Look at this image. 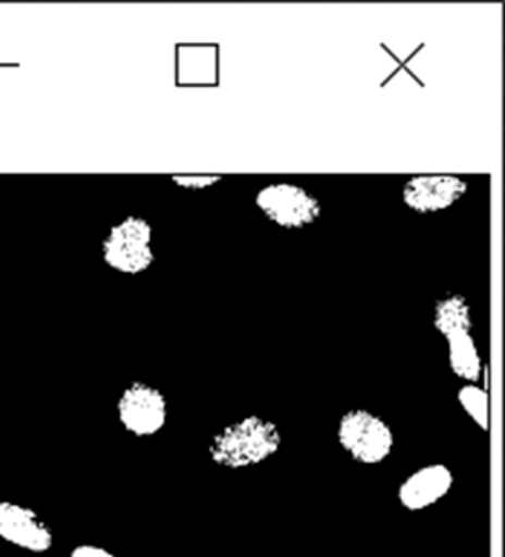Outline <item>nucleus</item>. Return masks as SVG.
Returning a JSON list of instances; mask_svg holds the SVG:
<instances>
[{
	"mask_svg": "<svg viewBox=\"0 0 505 557\" xmlns=\"http://www.w3.org/2000/svg\"><path fill=\"white\" fill-rule=\"evenodd\" d=\"M102 260L119 273H145L156 260L152 226L147 219L128 215L113 224L102 242Z\"/></svg>",
	"mask_w": 505,
	"mask_h": 557,
	"instance_id": "2",
	"label": "nucleus"
},
{
	"mask_svg": "<svg viewBox=\"0 0 505 557\" xmlns=\"http://www.w3.org/2000/svg\"><path fill=\"white\" fill-rule=\"evenodd\" d=\"M452 485L454 474L446 465H426L404 480L398 490V500L409 511H420L443 500Z\"/></svg>",
	"mask_w": 505,
	"mask_h": 557,
	"instance_id": "8",
	"label": "nucleus"
},
{
	"mask_svg": "<svg viewBox=\"0 0 505 557\" xmlns=\"http://www.w3.org/2000/svg\"><path fill=\"white\" fill-rule=\"evenodd\" d=\"M282 435L276 424L263 417H245L230 424L211 440L208 446L211 459L226 469L253 467L271 458L280 450Z\"/></svg>",
	"mask_w": 505,
	"mask_h": 557,
	"instance_id": "1",
	"label": "nucleus"
},
{
	"mask_svg": "<svg viewBox=\"0 0 505 557\" xmlns=\"http://www.w3.org/2000/svg\"><path fill=\"white\" fill-rule=\"evenodd\" d=\"M256 206L271 223L285 230L308 228L322 213L321 202L313 193L290 182L261 187L256 195Z\"/></svg>",
	"mask_w": 505,
	"mask_h": 557,
	"instance_id": "4",
	"label": "nucleus"
},
{
	"mask_svg": "<svg viewBox=\"0 0 505 557\" xmlns=\"http://www.w3.org/2000/svg\"><path fill=\"white\" fill-rule=\"evenodd\" d=\"M433 324L443 337L457 332H472V315L467 298L459 293H448L439 298L433 310Z\"/></svg>",
	"mask_w": 505,
	"mask_h": 557,
	"instance_id": "10",
	"label": "nucleus"
},
{
	"mask_svg": "<svg viewBox=\"0 0 505 557\" xmlns=\"http://www.w3.org/2000/svg\"><path fill=\"white\" fill-rule=\"evenodd\" d=\"M337 440L350 458L365 465L382 463L395 445V435L387 422L361 408L350 409L341 417Z\"/></svg>",
	"mask_w": 505,
	"mask_h": 557,
	"instance_id": "3",
	"label": "nucleus"
},
{
	"mask_svg": "<svg viewBox=\"0 0 505 557\" xmlns=\"http://www.w3.org/2000/svg\"><path fill=\"white\" fill-rule=\"evenodd\" d=\"M448 341V363L456 376L467 380L469 384H476L481 379L480 350L476 347L475 337L470 332H457V334L444 337Z\"/></svg>",
	"mask_w": 505,
	"mask_h": 557,
	"instance_id": "9",
	"label": "nucleus"
},
{
	"mask_svg": "<svg viewBox=\"0 0 505 557\" xmlns=\"http://www.w3.org/2000/svg\"><path fill=\"white\" fill-rule=\"evenodd\" d=\"M0 539L23 550L44 554L52 548L54 533L34 509L0 502Z\"/></svg>",
	"mask_w": 505,
	"mask_h": 557,
	"instance_id": "7",
	"label": "nucleus"
},
{
	"mask_svg": "<svg viewBox=\"0 0 505 557\" xmlns=\"http://www.w3.org/2000/svg\"><path fill=\"white\" fill-rule=\"evenodd\" d=\"M219 180H221V176H217V174H208V176H200V174H195V176H173V182L176 186L184 187V189H193V191H200V189L213 186Z\"/></svg>",
	"mask_w": 505,
	"mask_h": 557,
	"instance_id": "12",
	"label": "nucleus"
},
{
	"mask_svg": "<svg viewBox=\"0 0 505 557\" xmlns=\"http://www.w3.org/2000/svg\"><path fill=\"white\" fill-rule=\"evenodd\" d=\"M119 421L137 437L160 432L167 421V398L160 389L145 382H132L118 403Z\"/></svg>",
	"mask_w": 505,
	"mask_h": 557,
	"instance_id": "5",
	"label": "nucleus"
},
{
	"mask_svg": "<svg viewBox=\"0 0 505 557\" xmlns=\"http://www.w3.org/2000/svg\"><path fill=\"white\" fill-rule=\"evenodd\" d=\"M457 400L465 408V411L475 419L478 426L488 430V393L481 389L480 385H463L459 393H457Z\"/></svg>",
	"mask_w": 505,
	"mask_h": 557,
	"instance_id": "11",
	"label": "nucleus"
},
{
	"mask_svg": "<svg viewBox=\"0 0 505 557\" xmlns=\"http://www.w3.org/2000/svg\"><path fill=\"white\" fill-rule=\"evenodd\" d=\"M469 184L454 174H419L402 187V200L417 213H438L459 202Z\"/></svg>",
	"mask_w": 505,
	"mask_h": 557,
	"instance_id": "6",
	"label": "nucleus"
},
{
	"mask_svg": "<svg viewBox=\"0 0 505 557\" xmlns=\"http://www.w3.org/2000/svg\"><path fill=\"white\" fill-rule=\"evenodd\" d=\"M69 557H118L113 556L110 550H106L102 546L81 545L73 548Z\"/></svg>",
	"mask_w": 505,
	"mask_h": 557,
	"instance_id": "13",
	"label": "nucleus"
}]
</instances>
